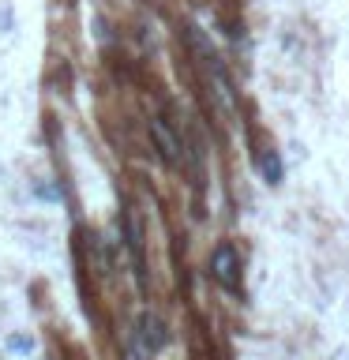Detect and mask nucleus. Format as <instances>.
Here are the masks:
<instances>
[{
    "instance_id": "nucleus-1",
    "label": "nucleus",
    "mask_w": 349,
    "mask_h": 360,
    "mask_svg": "<svg viewBox=\"0 0 349 360\" xmlns=\"http://www.w3.org/2000/svg\"><path fill=\"white\" fill-rule=\"evenodd\" d=\"M165 342H169L165 323L158 319L154 311H143L139 323H135V334H132V353H135V360H151L158 349H165Z\"/></svg>"
},
{
    "instance_id": "nucleus-5",
    "label": "nucleus",
    "mask_w": 349,
    "mask_h": 360,
    "mask_svg": "<svg viewBox=\"0 0 349 360\" xmlns=\"http://www.w3.org/2000/svg\"><path fill=\"white\" fill-rule=\"evenodd\" d=\"M255 165H259V173H263V180L267 184H281V158H278V150H259L255 154Z\"/></svg>"
},
{
    "instance_id": "nucleus-4",
    "label": "nucleus",
    "mask_w": 349,
    "mask_h": 360,
    "mask_svg": "<svg viewBox=\"0 0 349 360\" xmlns=\"http://www.w3.org/2000/svg\"><path fill=\"white\" fill-rule=\"evenodd\" d=\"M124 236H128V252H132V263H135V274L143 281V225L135 214L124 218Z\"/></svg>"
},
{
    "instance_id": "nucleus-2",
    "label": "nucleus",
    "mask_w": 349,
    "mask_h": 360,
    "mask_svg": "<svg viewBox=\"0 0 349 360\" xmlns=\"http://www.w3.org/2000/svg\"><path fill=\"white\" fill-rule=\"evenodd\" d=\"M210 278L229 292L241 289V255H236L233 244H218L210 252Z\"/></svg>"
},
{
    "instance_id": "nucleus-3",
    "label": "nucleus",
    "mask_w": 349,
    "mask_h": 360,
    "mask_svg": "<svg viewBox=\"0 0 349 360\" xmlns=\"http://www.w3.org/2000/svg\"><path fill=\"white\" fill-rule=\"evenodd\" d=\"M151 139H154V146H158V154H162V162L177 169V165H180V150H184V146H180V139L173 135V128H169L162 117L151 120Z\"/></svg>"
}]
</instances>
